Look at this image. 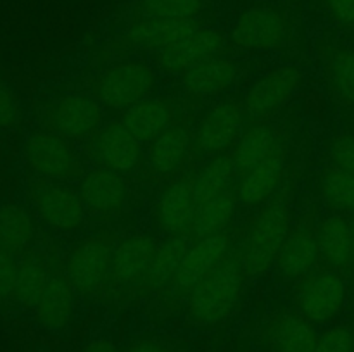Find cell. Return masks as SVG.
I'll list each match as a JSON object with an SVG mask.
<instances>
[{
    "mask_svg": "<svg viewBox=\"0 0 354 352\" xmlns=\"http://www.w3.org/2000/svg\"><path fill=\"white\" fill-rule=\"evenodd\" d=\"M245 273L239 259H223L216 269L201 280L189 295V317L201 326L223 321L234 311L244 289Z\"/></svg>",
    "mask_w": 354,
    "mask_h": 352,
    "instance_id": "obj_1",
    "label": "cell"
},
{
    "mask_svg": "<svg viewBox=\"0 0 354 352\" xmlns=\"http://www.w3.org/2000/svg\"><path fill=\"white\" fill-rule=\"evenodd\" d=\"M289 237V213L282 204L265 207L242 247L239 257L245 276H261L277 261L283 242Z\"/></svg>",
    "mask_w": 354,
    "mask_h": 352,
    "instance_id": "obj_2",
    "label": "cell"
},
{
    "mask_svg": "<svg viewBox=\"0 0 354 352\" xmlns=\"http://www.w3.org/2000/svg\"><path fill=\"white\" fill-rule=\"evenodd\" d=\"M154 83V69L147 62L127 61L107 69L97 79L95 95L104 106L127 110L147 99Z\"/></svg>",
    "mask_w": 354,
    "mask_h": 352,
    "instance_id": "obj_3",
    "label": "cell"
},
{
    "mask_svg": "<svg viewBox=\"0 0 354 352\" xmlns=\"http://www.w3.org/2000/svg\"><path fill=\"white\" fill-rule=\"evenodd\" d=\"M289 17L272 6L242 10L230 31V40L244 50H272L289 38Z\"/></svg>",
    "mask_w": 354,
    "mask_h": 352,
    "instance_id": "obj_4",
    "label": "cell"
},
{
    "mask_svg": "<svg viewBox=\"0 0 354 352\" xmlns=\"http://www.w3.org/2000/svg\"><path fill=\"white\" fill-rule=\"evenodd\" d=\"M26 162L38 176L54 182L80 175V162L71 145L54 131H35L24 145Z\"/></svg>",
    "mask_w": 354,
    "mask_h": 352,
    "instance_id": "obj_5",
    "label": "cell"
},
{
    "mask_svg": "<svg viewBox=\"0 0 354 352\" xmlns=\"http://www.w3.org/2000/svg\"><path fill=\"white\" fill-rule=\"evenodd\" d=\"M348 297L346 282L337 273L324 271L310 276L297 290L301 316L310 323H328L342 311Z\"/></svg>",
    "mask_w": 354,
    "mask_h": 352,
    "instance_id": "obj_6",
    "label": "cell"
},
{
    "mask_svg": "<svg viewBox=\"0 0 354 352\" xmlns=\"http://www.w3.org/2000/svg\"><path fill=\"white\" fill-rule=\"evenodd\" d=\"M303 83V72L294 64H282L272 69L249 88L244 99V110L249 117H265L275 113L296 93Z\"/></svg>",
    "mask_w": 354,
    "mask_h": 352,
    "instance_id": "obj_7",
    "label": "cell"
},
{
    "mask_svg": "<svg viewBox=\"0 0 354 352\" xmlns=\"http://www.w3.org/2000/svg\"><path fill=\"white\" fill-rule=\"evenodd\" d=\"M104 110L97 99L88 95H66L47 110L48 126L64 138H83L102 124Z\"/></svg>",
    "mask_w": 354,
    "mask_h": 352,
    "instance_id": "obj_8",
    "label": "cell"
},
{
    "mask_svg": "<svg viewBox=\"0 0 354 352\" xmlns=\"http://www.w3.org/2000/svg\"><path fill=\"white\" fill-rule=\"evenodd\" d=\"M35 209L41 221L59 231H73L85 219V204L82 195L64 183L41 185L33 195Z\"/></svg>",
    "mask_w": 354,
    "mask_h": 352,
    "instance_id": "obj_9",
    "label": "cell"
},
{
    "mask_svg": "<svg viewBox=\"0 0 354 352\" xmlns=\"http://www.w3.org/2000/svg\"><path fill=\"white\" fill-rule=\"evenodd\" d=\"M227 47V37L213 28H199L190 37L178 43L159 50L156 54V64L165 72H185L213 55H220Z\"/></svg>",
    "mask_w": 354,
    "mask_h": 352,
    "instance_id": "obj_10",
    "label": "cell"
},
{
    "mask_svg": "<svg viewBox=\"0 0 354 352\" xmlns=\"http://www.w3.org/2000/svg\"><path fill=\"white\" fill-rule=\"evenodd\" d=\"M113 252L104 242L88 238L69 254L66 278L78 292H95L111 273Z\"/></svg>",
    "mask_w": 354,
    "mask_h": 352,
    "instance_id": "obj_11",
    "label": "cell"
},
{
    "mask_svg": "<svg viewBox=\"0 0 354 352\" xmlns=\"http://www.w3.org/2000/svg\"><path fill=\"white\" fill-rule=\"evenodd\" d=\"M244 107L232 100L218 102L204 114L196 133V145L206 154H220L239 137L244 119Z\"/></svg>",
    "mask_w": 354,
    "mask_h": 352,
    "instance_id": "obj_12",
    "label": "cell"
},
{
    "mask_svg": "<svg viewBox=\"0 0 354 352\" xmlns=\"http://www.w3.org/2000/svg\"><path fill=\"white\" fill-rule=\"evenodd\" d=\"M230 247V238L225 231L199 238L187 251L173 283L182 292H190L201 280L206 278L213 269L220 266Z\"/></svg>",
    "mask_w": 354,
    "mask_h": 352,
    "instance_id": "obj_13",
    "label": "cell"
},
{
    "mask_svg": "<svg viewBox=\"0 0 354 352\" xmlns=\"http://www.w3.org/2000/svg\"><path fill=\"white\" fill-rule=\"evenodd\" d=\"M239 78V66L223 55H213L182 72V85L190 95L211 97L225 92Z\"/></svg>",
    "mask_w": 354,
    "mask_h": 352,
    "instance_id": "obj_14",
    "label": "cell"
},
{
    "mask_svg": "<svg viewBox=\"0 0 354 352\" xmlns=\"http://www.w3.org/2000/svg\"><path fill=\"white\" fill-rule=\"evenodd\" d=\"M95 155L104 168L116 173H128L138 164L140 141L123 123H113L97 135Z\"/></svg>",
    "mask_w": 354,
    "mask_h": 352,
    "instance_id": "obj_15",
    "label": "cell"
},
{
    "mask_svg": "<svg viewBox=\"0 0 354 352\" xmlns=\"http://www.w3.org/2000/svg\"><path fill=\"white\" fill-rule=\"evenodd\" d=\"M196 19H137L127 31V38L135 47L165 50L199 30Z\"/></svg>",
    "mask_w": 354,
    "mask_h": 352,
    "instance_id": "obj_16",
    "label": "cell"
},
{
    "mask_svg": "<svg viewBox=\"0 0 354 352\" xmlns=\"http://www.w3.org/2000/svg\"><path fill=\"white\" fill-rule=\"evenodd\" d=\"M83 204L95 213H113L120 209L128 195L127 182L121 173L107 168L90 171L80 186Z\"/></svg>",
    "mask_w": 354,
    "mask_h": 352,
    "instance_id": "obj_17",
    "label": "cell"
},
{
    "mask_svg": "<svg viewBox=\"0 0 354 352\" xmlns=\"http://www.w3.org/2000/svg\"><path fill=\"white\" fill-rule=\"evenodd\" d=\"M35 313L38 323L50 331H61L71 323L75 314V289L66 276H48Z\"/></svg>",
    "mask_w": 354,
    "mask_h": 352,
    "instance_id": "obj_18",
    "label": "cell"
},
{
    "mask_svg": "<svg viewBox=\"0 0 354 352\" xmlns=\"http://www.w3.org/2000/svg\"><path fill=\"white\" fill-rule=\"evenodd\" d=\"M197 204L194 199L192 182L178 179L162 192L158 202V221L162 230L171 235H183L192 228Z\"/></svg>",
    "mask_w": 354,
    "mask_h": 352,
    "instance_id": "obj_19",
    "label": "cell"
},
{
    "mask_svg": "<svg viewBox=\"0 0 354 352\" xmlns=\"http://www.w3.org/2000/svg\"><path fill=\"white\" fill-rule=\"evenodd\" d=\"M158 251V244L149 235H131L113 252L111 275L118 283H131L144 276Z\"/></svg>",
    "mask_w": 354,
    "mask_h": 352,
    "instance_id": "obj_20",
    "label": "cell"
},
{
    "mask_svg": "<svg viewBox=\"0 0 354 352\" xmlns=\"http://www.w3.org/2000/svg\"><path fill=\"white\" fill-rule=\"evenodd\" d=\"M173 121V109L162 99H144L124 110L121 123L138 141H154Z\"/></svg>",
    "mask_w": 354,
    "mask_h": 352,
    "instance_id": "obj_21",
    "label": "cell"
},
{
    "mask_svg": "<svg viewBox=\"0 0 354 352\" xmlns=\"http://www.w3.org/2000/svg\"><path fill=\"white\" fill-rule=\"evenodd\" d=\"M318 257H320V247H318L317 235L308 230H296L289 233L283 242L277 255V266L282 276L297 280L306 276L315 268Z\"/></svg>",
    "mask_w": 354,
    "mask_h": 352,
    "instance_id": "obj_22",
    "label": "cell"
},
{
    "mask_svg": "<svg viewBox=\"0 0 354 352\" xmlns=\"http://www.w3.org/2000/svg\"><path fill=\"white\" fill-rule=\"evenodd\" d=\"M283 164L286 161H283L282 148L275 147V150L261 164L256 166L242 178L239 186V200L245 206H258L265 202L275 192L282 179Z\"/></svg>",
    "mask_w": 354,
    "mask_h": 352,
    "instance_id": "obj_23",
    "label": "cell"
},
{
    "mask_svg": "<svg viewBox=\"0 0 354 352\" xmlns=\"http://www.w3.org/2000/svg\"><path fill=\"white\" fill-rule=\"evenodd\" d=\"M320 335L313 323L299 314H283L270 331V344L273 352H315Z\"/></svg>",
    "mask_w": 354,
    "mask_h": 352,
    "instance_id": "obj_24",
    "label": "cell"
},
{
    "mask_svg": "<svg viewBox=\"0 0 354 352\" xmlns=\"http://www.w3.org/2000/svg\"><path fill=\"white\" fill-rule=\"evenodd\" d=\"M320 255L334 268H348L353 262V224L342 216H330L318 230Z\"/></svg>",
    "mask_w": 354,
    "mask_h": 352,
    "instance_id": "obj_25",
    "label": "cell"
},
{
    "mask_svg": "<svg viewBox=\"0 0 354 352\" xmlns=\"http://www.w3.org/2000/svg\"><path fill=\"white\" fill-rule=\"evenodd\" d=\"M35 238V223L31 214L16 204L0 206V248L10 254L26 251Z\"/></svg>",
    "mask_w": 354,
    "mask_h": 352,
    "instance_id": "obj_26",
    "label": "cell"
},
{
    "mask_svg": "<svg viewBox=\"0 0 354 352\" xmlns=\"http://www.w3.org/2000/svg\"><path fill=\"white\" fill-rule=\"evenodd\" d=\"M275 133L266 124H254L249 128L239 140L234 152L235 171L242 176L248 175L251 169L261 164L273 150H275Z\"/></svg>",
    "mask_w": 354,
    "mask_h": 352,
    "instance_id": "obj_27",
    "label": "cell"
},
{
    "mask_svg": "<svg viewBox=\"0 0 354 352\" xmlns=\"http://www.w3.org/2000/svg\"><path fill=\"white\" fill-rule=\"evenodd\" d=\"M190 147V133L182 124L169 126L159 135L151 147V164L159 175L173 173L185 159Z\"/></svg>",
    "mask_w": 354,
    "mask_h": 352,
    "instance_id": "obj_28",
    "label": "cell"
},
{
    "mask_svg": "<svg viewBox=\"0 0 354 352\" xmlns=\"http://www.w3.org/2000/svg\"><path fill=\"white\" fill-rule=\"evenodd\" d=\"M189 248V238L185 235H171L168 240L158 245V251H156L151 266L145 273L149 286L161 289L166 283L171 282Z\"/></svg>",
    "mask_w": 354,
    "mask_h": 352,
    "instance_id": "obj_29",
    "label": "cell"
},
{
    "mask_svg": "<svg viewBox=\"0 0 354 352\" xmlns=\"http://www.w3.org/2000/svg\"><path fill=\"white\" fill-rule=\"evenodd\" d=\"M234 173V161L228 155H218L209 164L204 166L192 182V192L197 206L209 202L211 199L227 192Z\"/></svg>",
    "mask_w": 354,
    "mask_h": 352,
    "instance_id": "obj_30",
    "label": "cell"
},
{
    "mask_svg": "<svg viewBox=\"0 0 354 352\" xmlns=\"http://www.w3.org/2000/svg\"><path fill=\"white\" fill-rule=\"evenodd\" d=\"M235 207H237V197L230 192L221 193L211 199L209 202L197 206L192 228H190L194 237L204 238L223 231L228 221L234 217Z\"/></svg>",
    "mask_w": 354,
    "mask_h": 352,
    "instance_id": "obj_31",
    "label": "cell"
},
{
    "mask_svg": "<svg viewBox=\"0 0 354 352\" xmlns=\"http://www.w3.org/2000/svg\"><path fill=\"white\" fill-rule=\"evenodd\" d=\"M48 276L44 264L35 257L24 259L19 262L16 289H14V300L23 307H35L47 286Z\"/></svg>",
    "mask_w": 354,
    "mask_h": 352,
    "instance_id": "obj_32",
    "label": "cell"
},
{
    "mask_svg": "<svg viewBox=\"0 0 354 352\" xmlns=\"http://www.w3.org/2000/svg\"><path fill=\"white\" fill-rule=\"evenodd\" d=\"M203 0H138V19H196L203 10Z\"/></svg>",
    "mask_w": 354,
    "mask_h": 352,
    "instance_id": "obj_33",
    "label": "cell"
},
{
    "mask_svg": "<svg viewBox=\"0 0 354 352\" xmlns=\"http://www.w3.org/2000/svg\"><path fill=\"white\" fill-rule=\"evenodd\" d=\"M322 195L332 207L354 211V175L346 169L332 166L322 175Z\"/></svg>",
    "mask_w": 354,
    "mask_h": 352,
    "instance_id": "obj_34",
    "label": "cell"
},
{
    "mask_svg": "<svg viewBox=\"0 0 354 352\" xmlns=\"http://www.w3.org/2000/svg\"><path fill=\"white\" fill-rule=\"evenodd\" d=\"M330 81L335 92L346 102L354 104V50L353 48H342L332 55L330 66Z\"/></svg>",
    "mask_w": 354,
    "mask_h": 352,
    "instance_id": "obj_35",
    "label": "cell"
},
{
    "mask_svg": "<svg viewBox=\"0 0 354 352\" xmlns=\"http://www.w3.org/2000/svg\"><path fill=\"white\" fill-rule=\"evenodd\" d=\"M315 352H354V330L348 324H335L318 337Z\"/></svg>",
    "mask_w": 354,
    "mask_h": 352,
    "instance_id": "obj_36",
    "label": "cell"
},
{
    "mask_svg": "<svg viewBox=\"0 0 354 352\" xmlns=\"http://www.w3.org/2000/svg\"><path fill=\"white\" fill-rule=\"evenodd\" d=\"M17 273L19 262L16 261V255L0 248V300L14 299Z\"/></svg>",
    "mask_w": 354,
    "mask_h": 352,
    "instance_id": "obj_37",
    "label": "cell"
},
{
    "mask_svg": "<svg viewBox=\"0 0 354 352\" xmlns=\"http://www.w3.org/2000/svg\"><path fill=\"white\" fill-rule=\"evenodd\" d=\"M332 161L337 168L354 175V135H342L332 144Z\"/></svg>",
    "mask_w": 354,
    "mask_h": 352,
    "instance_id": "obj_38",
    "label": "cell"
},
{
    "mask_svg": "<svg viewBox=\"0 0 354 352\" xmlns=\"http://www.w3.org/2000/svg\"><path fill=\"white\" fill-rule=\"evenodd\" d=\"M19 121V106L6 85L0 83V128L9 130Z\"/></svg>",
    "mask_w": 354,
    "mask_h": 352,
    "instance_id": "obj_39",
    "label": "cell"
},
{
    "mask_svg": "<svg viewBox=\"0 0 354 352\" xmlns=\"http://www.w3.org/2000/svg\"><path fill=\"white\" fill-rule=\"evenodd\" d=\"M327 6L339 23L354 26V0H327Z\"/></svg>",
    "mask_w": 354,
    "mask_h": 352,
    "instance_id": "obj_40",
    "label": "cell"
},
{
    "mask_svg": "<svg viewBox=\"0 0 354 352\" xmlns=\"http://www.w3.org/2000/svg\"><path fill=\"white\" fill-rule=\"evenodd\" d=\"M127 352H173L165 342L158 340V338H138L135 340Z\"/></svg>",
    "mask_w": 354,
    "mask_h": 352,
    "instance_id": "obj_41",
    "label": "cell"
},
{
    "mask_svg": "<svg viewBox=\"0 0 354 352\" xmlns=\"http://www.w3.org/2000/svg\"><path fill=\"white\" fill-rule=\"evenodd\" d=\"M83 352H121V351L118 349V345L114 344L111 338L99 337V338H93V340H90L88 344H86L85 351Z\"/></svg>",
    "mask_w": 354,
    "mask_h": 352,
    "instance_id": "obj_42",
    "label": "cell"
},
{
    "mask_svg": "<svg viewBox=\"0 0 354 352\" xmlns=\"http://www.w3.org/2000/svg\"><path fill=\"white\" fill-rule=\"evenodd\" d=\"M353 264H354V224H353Z\"/></svg>",
    "mask_w": 354,
    "mask_h": 352,
    "instance_id": "obj_43",
    "label": "cell"
}]
</instances>
